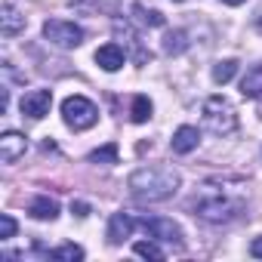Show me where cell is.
Returning <instances> with one entry per match:
<instances>
[{"label":"cell","mask_w":262,"mask_h":262,"mask_svg":"<svg viewBox=\"0 0 262 262\" xmlns=\"http://www.w3.org/2000/svg\"><path fill=\"white\" fill-rule=\"evenodd\" d=\"M198 142H201L198 126H179L176 133H173V151H176V155H188V151H194Z\"/></svg>","instance_id":"7c38bea8"},{"label":"cell","mask_w":262,"mask_h":262,"mask_svg":"<svg viewBox=\"0 0 262 262\" xmlns=\"http://www.w3.org/2000/svg\"><path fill=\"white\" fill-rule=\"evenodd\" d=\"M204 126L210 129V133H216V136H228V133H234L237 114H234L231 102L222 99V96H210V99L204 102Z\"/></svg>","instance_id":"3957f363"},{"label":"cell","mask_w":262,"mask_h":262,"mask_svg":"<svg viewBox=\"0 0 262 262\" xmlns=\"http://www.w3.org/2000/svg\"><path fill=\"white\" fill-rule=\"evenodd\" d=\"M139 225L148 231V237L161 241V244H170V247H182V228L173 222V219H164V216H151V219H139Z\"/></svg>","instance_id":"8992f818"},{"label":"cell","mask_w":262,"mask_h":262,"mask_svg":"<svg viewBox=\"0 0 262 262\" xmlns=\"http://www.w3.org/2000/svg\"><path fill=\"white\" fill-rule=\"evenodd\" d=\"M136 225H139V222H136V219H129L126 213H114L111 222H108V244H120V241H126L129 234H133Z\"/></svg>","instance_id":"8fae6325"},{"label":"cell","mask_w":262,"mask_h":262,"mask_svg":"<svg viewBox=\"0 0 262 262\" xmlns=\"http://www.w3.org/2000/svg\"><path fill=\"white\" fill-rule=\"evenodd\" d=\"M185 47H188V40H185V31H170V34L164 37V53H170V56H179V53H185Z\"/></svg>","instance_id":"e0dca14e"},{"label":"cell","mask_w":262,"mask_h":262,"mask_svg":"<svg viewBox=\"0 0 262 262\" xmlns=\"http://www.w3.org/2000/svg\"><path fill=\"white\" fill-rule=\"evenodd\" d=\"M133 250H136V256H145V259H155V262H161V259L167 256L155 241H136V244H133Z\"/></svg>","instance_id":"ffe728a7"},{"label":"cell","mask_w":262,"mask_h":262,"mask_svg":"<svg viewBox=\"0 0 262 262\" xmlns=\"http://www.w3.org/2000/svg\"><path fill=\"white\" fill-rule=\"evenodd\" d=\"M133 16H136V22L139 25H145V28H161L164 25V16L158 13V10H145V7H133Z\"/></svg>","instance_id":"2e32d148"},{"label":"cell","mask_w":262,"mask_h":262,"mask_svg":"<svg viewBox=\"0 0 262 262\" xmlns=\"http://www.w3.org/2000/svg\"><path fill=\"white\" fill-rule=\"evenodd\" d=\"M222 4H228V7H241V4H247V0H222Z\"/></svg>","instance_id":"d4e9b609"},{"label":"cell","mask_w":262,"mask_h":262,"mask_svg":"<svg viewBox=\"0 0 262 262\" xmlns=\"http://www.w3.org/2000/svg\"><path fill=\"white\" fill-rule=\"evenodd\" d=\"M90 164H117V145L108 142V145L90 151Z\"/></svg>","instance_id":"d6986e66"},{"label":"cell","mask_w":262,"mask_h":262,"mask_svg":"<svg viewBox=\"0 0 262 262\" xmlns=\"http://www.w3.org/2000/svg\"><path fill=\"white\" fill-rule=\"evenodd\" d=\"M241 96L244 99H259L262 96V65H253L244 80H241Z\"/></svg>","instance_id":"5bb4252c"},{"label":"cell","mask_w":262,"mask_h":262,"mask_svg":"<svg viewBox=\"0 0 262 262\" xmlns=\"http://www.w3.org/2000/svg\"><path fill=\"white\" fill-rule=\"evenodd\" d=\"M16 219L10 216V213H4V216H0V241H10L13 234H16Z\"/></svg>","instance_id":"7402d4cb"},{"label":"cell","mask_w":262,"mask_h":262,"mask_svg":"<svg viewBox=\"0 0 262 262\" xmlns=\"http://www.w3.org/2000/svg\"><path fill=\"white\" fill-rule=\"evenodd\" d=\"M19 31H25V16L13 4H4V10H0V34H4V37H16Z\"/></svg>","instance_id":"30bf717a"},{"label":"cell","mask_w":262,"mask_h":262,"mask_svg":"<svg viewBox=\"0 0 262 262\" xmlns=\"http://www.w3.org/2000/svg\"><path fill=\"white\" fill-rule=\"evenodd\" d=\"M123 62H126V50L120 43H105V47L96 50V65L105 68V71H120Z\"/></svg>","instance_id":"9c48e42d"},{"label":"cell","mask_w":262,"mask_h":262,"mask_svg":"<svg viewBox=\"0 0 262 262\" xmlns=\"http://www.w3.org/2000/svg\"><path fill=\"white\" fill-rule=\"evenodd\" d=\"M50 259H62V262H77V259H83V250H80L77 244H62V247L50 250Z\"/></svg>","instance_id":"ac0fdd59"},{"label":"cell","mask_w":262,"mask_h":262,"mask_svg":"<svg viewBox=\"0 0 262 262\" xmlns=\"http://www.w3.org/2000/svg\"><path fill=\"white\" fill-rule=\"evenodd\" d=\"M151 117V99L148 96H133V108H129V120L133 123H145Z\"/></svg>","instance_id":"9a60e30c"},{"label":"cell","mask_w":262,"mask_h":262,"mask_svg":"<svg viewBox=\"0 0 262 262\" xmlns=\"http://www.w3.org/2000/svg\"><path fill=\"white\" fill-rule=\"evenodd\" d=\"M43 37H47L53 47H59V50H74V47L83 43L80 25L65 22V19H50V22H43Z\"/></svg>","instance_id":"5b68a950"},{"label":"cell","mask_w":262,"mask_h":262,"mask_svg":"<svg viewBox=\"0 0 262 262\" xmlns=\"http://www.w3.org/2000/svg\"><path fill=\"white\" fill-rule=\"evenodd\" d=\"M250 253H253L256 259H262V237H256V241L250 244Z\"/></svg>","instance_id":"cb8c5ba5"},{"label":"cell","mask_w":262,"mask_h":262,"mask_svg":"<svg viewBox=\"0 0 262 262\" xmlns=\"http://www.w3.org/2000/svg\"><path fill=\"white\" fill-rule=\"evenodd\" d=\"M71 210H74V216H86V213H90V204L77 201V204H71Z\"/></svg>","instance_id":"603a6c76"},{"label":"cell","mask_w":262,"mask_h":262,"mask_svg":"<svg viewBox=\"0 0 262 262\" xmlns=\"http://www.w3.org/2000/svg\"><path fill=\"white\" fill-rule=\"evenodd\" d=\"M28 213H31L34 219H40V222H53V219L59 216V201H53V198L40 194V198H34V201H31Z\"/></svg>","instance_id":"4fadbf2b"},{"label":"cell","mask_w":262,"mask_h":262,"mask_svg":"<svg viewBox=\"0 0 262 262\" xmlns=\"http://www.w3.org/2000/svg\"><path fill=\"white\" fill-rule=\"evenodd\" d=\"M25 151H28V139L22 133L10 129V133L0 136V161L4 164H16L19 158H25Z\"/></svg>","instance_id":"ba28073f"},{"label":"cell","mask_w":262,"mask_h":262,"mask_svg":"<svg viewBox=\"0 0 262 262\" xmlns=\"http://www.w3.org/2000/svg\"><path fill=\"white\" fill-rule=\"evenodd\" d=\"M62 117H65V123L74 129V133H80V129L96 126L99 108H96L86 96H68V99L62 102Z\"/></svg>","instance_id":"277c9868"},{"label":"cell","mask_w":262,"mask_h":262,"mask_svg":"<svg viewBox=\"0 0 262 262\" xmlns=\"http://www.w3.org/2000/svg\"><path fill=\"white\" fill-rule=\"evenodd\" d=\"M129 194L142 204H161L170 201L179 191V173L170 167H139L133 176L126 179Z\"/></svg>","instance_id":"6da1fadb"},{"label":"cell","mask_w":262,"mask_h":262,"mask_svg":"<svg viewBox=\"0 0 262 262\" xmlns=\"http://www.w3.org/2000/svg\"><path fill=\"white\" fill-rule=\"evenodd\" d=\"M19 108H22V114H25V117L40 120V117H47V114H50V108H53V93H50V90H31V93H25V96H22Z\"/></svg>","instance_id":"52a82bcc"},{"label":"cell","mask_w":262,"mask_h":262,"mask_svg":"<svg viewBox=\"0 0 262 262\" xmlns=\"http://www.w3.org/2000/svg\"><path fill=\"white\" fill-rule=\"evenodd\" d=\"M188 207L194 210L198 219H204V222H210V225H225V222H234V219L241 216L244 198H241V194H231V191H225V188H216V185H204V188L191 198Z\"/></svg>","instance_id":"7a4b0ae2"},{"label":"cell","mask_w":262,"mask_h":262,"mask_svg":"<svg viewBox=\"0 0 262 262\" xmlns=\"http://www.w3.org/2000/svg\"><path fill=\"white\" fill-rule=\"evenodd\" d=\"M234 71H237V62H234V59H225V62H219V65L213 68V80H216V83H228V80L234 77Z\"/></svg>","instance_id":"44dd1931"}]
</instances>
